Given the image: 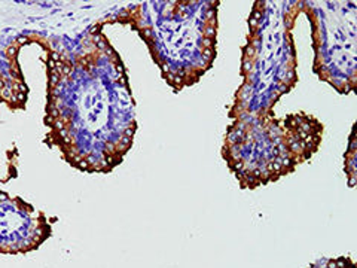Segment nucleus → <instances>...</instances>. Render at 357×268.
Wrapping results in <instances>:
<instances>
[{
  "label": "nucleus",
  "instance_id": "f257e3e1",
  "mask_svg": "<svg viewBox=\"0 0 357 268\" xmlns=\"http://www.w3.org/2000/svg\"><path fill=\"white\" fill-rule=\"evenodd\" d=\"M76 38L27 35L47 51L43 143L85 173H110L124 160L137 131L136 105L118 51L102 31Z\"/></svg>",
  "mask_w": 357,
  "mask_h": 268
},
{
  "label": "nucleus",
  "instance_id": "f03ea898",
  "mask_svg": "<svg viewBox=\"0 0 357 268\" xmlns=\"http://www.w3.org/2000/svg\"><path fill=\"white\" fill-rule=\"evenodd\" d=\"M216 0L144 2L119 9L105 22H121L139 33L162 80L174 93L195 85L216 59Z\"/></svg>",
  "mask_w": 357,
  "mask_h": 268
},
{
  "label": "nucleus",
  "instance_id": "7ed1b4c3",
  "mask_svg": "<svg viewBox=\"0 0 357 268\" xmlns=\"http://www.w3.org/2000/svg\"><path fill=\"white\" fill-rule=\"evenodd\" d=\"M301 2H255L248 43L241 48L243 84L229 118L273 114L275 103L298 82V57L292 30Z\"/></svg>",
  "mask_w": 357,
  "mask_h": 268
},
{
  "label": "nucleus",
  "instance_id": "20e7f679",
  "mask_svg": "<svg viewBox=\"0 0 357 268\" xmlns=\"http://www.w3.org/2000/svg\"><path fill=\"white\" fill-rule=\"evenodd\" d=\"M323 124L305 112L277 118L238 117L232 119L222 156L243 189H255L294 173L321 143Z\"/></svg>",
  "mask_w": 357,
  "mask_h": 268
},
{
  "label": "nucleus",
  "instance_id": "39448f33",
  "mask_svg": "<svg viewBox=\"0 0 357 268\" xmlns=\"http://www.w3.org/2000/svg\"><path fill=\"white\" fill-rule=\"evenodd\" d=\"M308 17L314 72L340 94L357 87V6L354 2H301Z\"/></svg>",
  "mask_w": 357,
  "mask_h": 268
},
{
  "label": "nucleus",
  "instance_id": "423d86ee",
  "mask_svg": "<svg viewBox=\"0 0 357 268\" xmlns=\"http://www.w3.org/2000/svg\"><path fill=\"white\" fill-rule=\"evenodd\" d=\"M51 236L48 219L20 197L0 191V253H26Z\"/></svg>",
  "mask_w": 357,
  "mask_h": 268
},
{
  "label": "nucleus",
  "instance_id": "0eeeda50",
  "mask_svg": "<svg viewBox=\"0 0 357 268\" xmlns=\"http://www.w3.org/2000/svg\"><path fill=\"white\" fill-rule=\"evenodd\" d=\"M345 173L349 174V185L354 186V173H356V137L354 128L351 130L350 136V147L345 152Z\"/></svg>",
  "mask_w": 357,
  "mask_h": 268
},
{
  "label": "nucleus",
  "instance_id": "6e6552de",
  "mask_svg": "<svg viewBox=\"0 0 357 268\" xmlns=\"http://www.w3.org/2000/svg\"><path fill=\"white\" fill-rule=\"evenodd\" d=\"M310 268H356L354 262L349 256H341L337 260H323L316 264H312Z\"/></svg>",
  "mask_w": 357,
  "mask_h": 268
}]
</instances>
